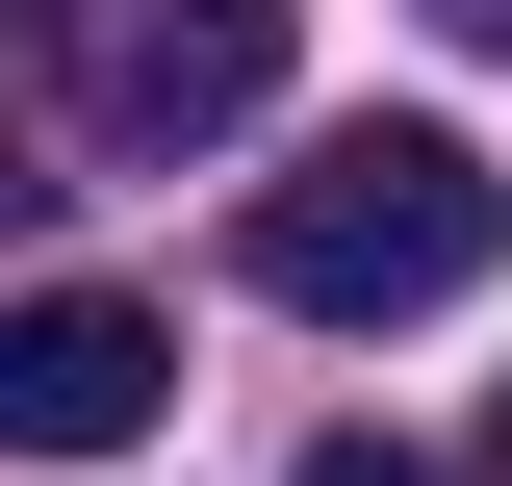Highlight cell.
Masks as SVG:
<instances>
[{
  "instance_id": "obj_1",
  "label": "cell",
  "mask_w": 512,
  "mask_h": 486,
  "mask_svg": "<svg viewBox=\"0 0 512 486\" xmlns=\"http://www.w3.org/2000/svg\"><path fill=\"white\" fill-rule=\"evenodd\" d=\"M256 307H308V333H410V307H461L512 256V180L461 154V128H333L308 180H256Z\"/></svg>"
},
{
  "instance_id": "obj_2",
  "label": "cell",
  "mask_w": 512,
  "mask_h": 486,
  "mask_svg": "<svg viewBox=\"0 0 512 486\" xmlns=\"http://www.w3.org/2000/svg\"><path fill=\"white\" fill-rule=\"evenodd\" d=\"M282 26H308V0H26L77 154H205V128H256L282 103Z\"/></svg>"
},
{
  "instance_id": "obj_3",
  "label": "cell",
  "mask_w": 512,
  "mask_h": 486,
  "mask_svg": "<svg viewBox=\"0 0 512 486\" xmlns=\"http://www.w3.org/2000/svg\"><path fill=\"white\" fill-rule=\"evenodd\" d=\"M180 410V333L128 282H0V461H128Z\"/></svg>"
},
{
  "instance_id": "obj_4",
  "label": "cell",
  "mask_w": 512,
  "mask_h": 486,
  "mask_svg": "<svg viewBox=\"0 0 512 486\" xmlns=\"http://www.w3.org/2000/svg\"><path fill=\"white\" fill-rule=\"evenodd\" d=\"M308 486H461V461H384V435H333V461H308Z\"/></svg>"
},
{
  "instance_id": "obj_5",
  "label": "cell",
  "mask_w": 512,
  "mask_h": 486,
  "mask_svg": "<svg viewBox=\"0 0 512 486\" xmlns=\"http://www.w3.org/2000/svg\"><path fill=\"white\" fill-rule=\"evenodd\" d=\"M26 205H52V180H26V128H0V231H26Z\"/></svg>"
},
{
  "instance_id": "obj_6",
  "label": "cell",
  "mask_w": 512,
  "mask_h": 486,
  "mask_svg": "<svg viewBox=\"0 0 512 486\" xmlns=\"http://www.w3.org/2000/svg\"><path fill=\"white\" fill-rule=\"evenodd\" d=\"M461 26H487V52H512V0H461Z\"/></svg>"
}]
</instances>
